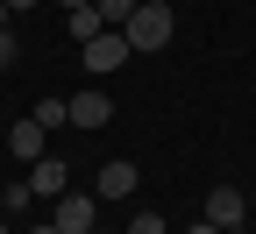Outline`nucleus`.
<instances>
[{"label": "nucleus", "instance_id": "obj_1", "mask_svg": "<svg viewBox=\"0 0 256 234\" xmlns=\"http://www.w3.org/2000/svg\"><path fill=\"white\" fill-rule=\"evenodd\" d=\"M121 36H128V50H164L171 43V7H164V0H142Z\"/></svg>", "mask_w": 256, "mask_h": 234}, {"label": "nucleus", "instance_id": "obj_2", "mask_svg": "<svg viewBox=\"0 0 256 234\" xmlns=\"http://www.w3.org/2000/svg\"><path fill=\"white\" fill-rule=\"evenodd\" d=\"M128 57H136V50H128V36H121V28H100L92 43H78V64H86V71H121Z\"/></svg>", "mask_w": 256, "mask_h": 234}, {"label": "nucleus", "instance_id": "obj_3", "mask_svg": "<svg viewBox=\"0 0 256 234\" xmlns=\"http://www.w3.org/2000/svg\"><path fill=\"white\" fill-rule=\"evenodd\" d=\"M92 213H100V192H57V227L64 234H86Z\"/></svg>", "mask_w": 256, "mask_h": 234}, {"label": "nucleus", "instance_id": "obj_4", "mask_svg": "<svg viewBox=\"0 0 256 234\" xmlns=\"http://www.w3.org/2000/svg\"><path fill=\"white\" fill-rule=\"evenodd\" d=\"M206 220H214V227H242V220H249L242 185H214V192H206Z\"/></svg>", "mask_w": 256, "mask_h": 234}, {"label": "nucleus", "instance_id": "obj_5", "mask_svg": "<svg viewBox=\"0 0 256 234\" xmlns=\"http://www.w3.org/2000/svg\"><path fill=\"white\" fill-rule=\"evenodd\" d=\"M136 163H128V156H114V163H100V178H92V192H100V199H128V192H136Z\"/></svg>", "mask_w": 256, "mask_h": 234}, {"label": "nucleus", "instance_id": "obj_6", "mask_svg": "<svg viewBox=\"0 0 256 234\" xmlns=\"http://www.w3.org/2000/svg\"><path fill=\"white\" fill-rule=\"evenodd\" d=\"M43 135H50V128L28 114V121H14V128H8V149H14L22 163H36V156H43Z\"/></svg>", "mask_w": 256, "mask_h": 234}, {"label": "nucleus", "instance_id": "obj_7", "mask_svg": "<svg viewBox=\"0 0 256 234\" xmlns=\"http://www.w3.org/2000/svg\"><path fill=\"white\" fill-rule=\"evenodd\" d=\"M107 121H114V99L107 92H78L72 99V128H107Z\"/></svg>", "mask_w": 256, "mask_h": 234}, {"label": "nucleus", "instance_id": "obj_8", "mask_svg": "<svg viewBox=\"0 0 256 234\" xmlns=\"http://www.w3.org/2000/svg\"><path fill=\"white\" fill-rule=\"evenodd\" d=\"M28 185H36V199L72 192V178H64V163H57V156H36V163H28Z\"/></svg>", "mask_w": 256, "mask_h": 234}, {"label": "nucleus", "instance_id": "obj_9", "mask_svg": "<svg viewBox=\"0 0 256 234\" xmlns=\"http://www.w3.org/2000/svg\"><path fill=\"white\" fill-rule=\"evenodd\" d=\"M28 114H36L43 128H72V99H57V92H43V99H36V107H28Z\"/></svg>", "mask_w": 256, "mask_h": 234}, {"label": "nucleus", "instance_id": "obj_10", "mask_svg": "<svg viewBox=\"0 0 256 234\" xmlns=\"http://www.w3.org/2000/svg\"><path fill=\"white\" fill-rule=\"evenodd\" d=\"M28 199H36V185H28V178L0 185V213H8V220H22V213H28Z\"/></svg>", "mask_w": 256, "mask_h": 234}, {"label": "nucleus", "instance_id": "obj_11", "mask_svg": "<svg viewBox=\"0 0 256 234\" xmlns=\"http://www.w3.org/2000/svg\"><path fill=\"white\" fill-rule=\"evenodd\" d=\"M100 7H72V43H92V36H100Z\"/></svg>", "mask_w": 256, "mask_h": 234}, {"label": "nucleus", "instance_id": "obj_12", "mask_svg": "<svg viewBox=\"0 0 256 234\" xmlns=\"http://www.w3.org/2000/svg\"><path fill=\"white\" fill-rule=\"evenodd\" d=\"M92 7H100V21H107V28H128V14H136L142 0H92Z\"/></svg>", "mask_w": 256, "mask_h": 234}, {"label": "nucleus", "instance_id": "obj_13", "mask_svg": "<svg viewBox=\"0 0 256 234\" xmlns=\"http://www.w3.org/2000/svg\"><path fill=\"white\" fill-rule=\"evenodd\" d=\"M128 234H171V220H164V213H136V220H128Z\"/></svg>", "mask_w": 256, "mask_h": 234}, {"label": "nucleus", "instance_id": "obj_14", "mask_svg": "<svg viewBox=\"0 0 256 234\" xmlns=\"http://www.w3.org/2000/svg\"><path fill=\"white\" fill-rule=\"evenodd\" d=\"M14 57H22V50H14V36L0 28V71H14Z\"/></svg>", "mask_w": 256, "mask_h": 234}, {"label": "nucleus", "instance_id": "obj_15", "mask_svg": "<svg viewBox=\"0 0 256 234\" xmlns=\"http://www.w3.org/2000/svg\"><path fill=\"white\" fill-rule=\"evenodd\" d=\"M185 234H220V227H214V220H200V227H185Z\"/></svg>", "mask_w": 256, "mask_h": 234}, {"label": "nucleus", "instance_id": "obj_16", "mask_svg": "<svg viewBox=\"0 0 256 234\" xmlns=\"http://www.w3.org/2000/svg\"><path fill=\"white\" fill-rule=\"evenodd\" d=\"M57 7H64V14H72V7H92V0H57Z\"/></svg>", "mask_w": 256, "mask_h": 234}, {"label": "nucleus", "instance_id": "obj_17", "mask_svg": "<svg viewBox=\"0 0 256 234\" xmlns=\"http://www.w3.org/2000/svg\"><path fill=\"white\" fill-rule=\"evenodd\" d=\"M28 234H64V227H57V220H50V227H28Z\"/></svg>", "mask_w": 256, "mask_h": 234}, {"label": "nucleus", "instance_id": "obj_18", "mask_svg": "<svg viewBox=\"0 0 256 234\" xmlns=\"http://www.w3.org/2000/svg\"><path fill=\"white\" fill-rule=\"evenodd\" d=\"M8 14H14V7H8V0H0V28H8Z\"/></svg>", "mask_w": 256, "mask_h": 234}, {"label": "nucleus", "instance_id": "obj_19", "mask_svg": "<svg viewBox=\"0 0 256 234\" xmlns=\"http://www.w3.org/2000/svg\"><path fill=\"white\" fill-rule=\"evenodd\" d=\"M8 7H14V14H22V7H36V0H8Z\"/></svg>", "mask_w": 256, "mask_h": 234}, {"label": "nucleus", "instance_id": "obj_20", "mask_svg": "<svg viewBox=\"0 0 256 234\" xmlns=\"http://www.w3.org/2000/svg\"><path fill=\"white\" fill-rule=\"evenodd\" d=\"M220 234H249V220H242V227H220Z\"/></svg>", "mask_w": 256, "mask_h": 234}, {"label": "nucleus", "instance_id": "obj_21", "mask_svg": "<svg viewBox=\"0 0 256 234\" xmlns=\"http://www.w3.org/2000/svg\"><path fill=\"white\" fill-rule=\"evenodd\" d=\"M8 227H14V220H8V213H0V234H8Z\"/></svg>", "mask_w": 256, "mask_h": 234}, {"label": "nucleus", "instance_id": "obj_22", "mask_svg": "<svg viewBox=\"0 0 256 234\" xmlns=\"http://www.w3.org/2000/svg\"><path fill=\"white\" fill-rule=\"evenodd\" d=\"M86 234H107V227H86Z\"/></svg>", "mask_w": 256, "mask_h": 234}]
</instances>
